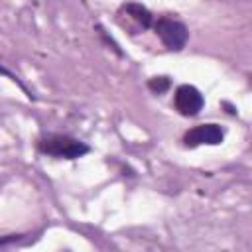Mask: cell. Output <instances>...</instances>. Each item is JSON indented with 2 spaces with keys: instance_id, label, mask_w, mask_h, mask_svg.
<instances>
[{
  "instance_id": "obj_3",
  "label": "cell",
  "mask_w": 252,
  "mask_h": 252,
  "mask_svg": "<svg viewBox=\"0 0 252 252\" xmlns=\"http://www.w3.org/2000/svg\"><path fill=\"white\" fill-rule=\"evenodd\" d=\"M116 16H118V22L124 28H126V24H128V28L132 26L134 33L154 28V22H156V16L144 4H138V2L120 4V8L116 10Z\"/></svg>"
},
{
  "instance_id": "obj_6",
  "label": "cell",
  "mask_w": 252,
  "mask_h": 252,
  "mask_svg": "<svg viewBox=\"0 0 252 252\" xmlns=\"http://www.w3.org/2000/svg\"><path fill=\"white\" fill-rule=\"evenodd\" d=\"M169 87H171V81H169V77H165V75H158V77L148 79V89H150L154 94H163V93L169 91Z\"/></svg>"
},
{
  "instance_id": "obj_4",
  "label": "cell",
  "mask_w": 252,
  "mask_h": 252,
  "mask_svg": "<svg viewBox=\"0 0 252 252\" xmlns=\"http://www.w3.org/2000/svg\"><path fill=\"white\" fill-rule=\"evenodd\" d=\"M205 106V96L203 93L193 87V85H179L173 93V108L185 116V118H193L197 116Z\"/></svg>"
},
{
  "instance_id": "obj_5",
  "label": "cell",
  "mask_w": 252,
  "mask_h": 252,
  "mask_svg": "<svg viewBox=\"0 0 252 252\" xmlns=\"http://www.w3.org/2000/svg\"><path fill=\"white\" fill-rule=\"evenodd\" d=\"M224 140V128L215 122L207 124H197L189 128L183 134V144L187 148H197V146H219Z\"/></svg>"
},
{
  "instance_id": "obj_1",
  "label": "cell",
  "mask_w": 252,
  "mask_h": 252,
  "mask_svg": "<svg viewBox=\"0 0 252 252\" xmlns=\"http://www.w3.org/2000/svg\"><path fill=\"white\" fill-rule=\"evenodd\" d=\"M35 150L55 159H79L91 152V148L83 140L67 134H43L41 138H37Z\"/></svg>"
},
{
  "instance_id": "obj_2",
  "label": "cell",
  "mask_w": 252,
  "mask_h": 252,
  "mask_svg": "<svg viewBox=\"0 0 252 252\" xmlns=\"http://www.w3.org/2000/svg\"><path fill=\"white\" fill-rule=\"evenodd\" d=\"M154 33L159 37L165 49L169 51H181L187 45L189 30L187 26L175 18V14H161L154 22Z\"/></svg>"
}]
</instances>
